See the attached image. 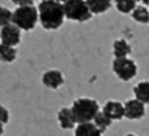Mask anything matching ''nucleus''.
<instances>
[{
	"mask_svg": "<svg viewBox=\"0 0 149 136\" xmlns=\"http://www.w3.org/2000/svg\"><path fill=\"white\" fill-rule=\"evenodd\" d=\"M3 132H4V124L0 123V136L3 135Z\"/></svg>",
	"mask_w": 149,
	"mask_h": 136,
	"instance_id": "5701e85b",
	"label": "nucleus"
},
{
	"mask_svg": "<svg viewBox=\"0 0 149 136\" xmlns=\"http://www.w3.org/2000/svg\"><path fill=\"white\" fill-rule=\"evenodd\" d=\"M10 1L17 7H21V5H33L34 0H10Z\"/></svg>",
	"mask_w": 149,
	"mask_h": 136,
	"instance_id": "412c9836",
	"label": "nucleus"
},
{
	"mask_svg": "<svg viewBox=\"0 0 149 136\" xmlns=\"http://www.w3.org/2000/svg\"><path fill=\"white\" fill-rule=\"evenodd\" d=\"M58 1H60V3H64V1H67V0H58Z\"/></svg>",
	"mask_w": 149,
	"mask_h": 136,
	"instance_id": "393cba45",
	"label": "nucleus"
},
{
	"mask_svg": "<svg viewBox=\"0 0 149 136\" xmlns=\"http://www.w3.org/2000/svg\"><path fill=\"white\" fill-rule=\"evenodd\" d=\"M136 3H141L143 5H148L149 4V0H136Z\"/></svg>",
	"mask_w": 149,
	"mask_h": 136,
	"instance_id": "4be33fe9",
	"label": "nucleus"
},
{
	"mask_svg": "<svg viewBox=\"0 0 149 136\" xmlns=\"http://www.w3.org/2000/svg\"><path fill=\"white\" fill-rule=\"evenodd\" d=\"M113 71L119 80L130 81L137 75V64L128 56L115 58L113 60Z\"/></svg>",
	"mask_w": 149,
	"mask_h": 136,
	"instance_id": "39448f33",
	"label": "nucleus"
},
{
	"mask_svg": "<svg viewBox=\"0 0 149 136\" xmlns=\"http://www.w3.org/2000/svg\"><path fill=\"white\" fill-rule=\"evenodd\" d=\"M131 17L139 24H149V9L145 5H136L131 12Z\"/></svg>",
	"mask_w": 149,
	"mask_h": 136,
	"instance_id": "2eb2a0df",
	"label": "nucleus"
},
{
	"mask_svg": "<svg viewBox=\"0 0 149 136\" xmlns=\"http://www.w3.org/2000/svg\"><path fill=\"white\" fill-rule=\"evenodd\" d=\"M9 122V111L5 106L0 105V123L7 124Z\"/></svg>",
	"mask_w": 149,
	"mask_h": 136,
	"instance_id": "aec40b11",
	"label": "nucleus"
},
{
	"mask_svg": "<svg viewBox=\"0 0 149 136\" xmlns=\"http://www.w3.org/2000/svg\"><path fill=\"white\" fill-rule=\"evenodd\" d=\"M38 21L46 30H58L64 22L63 3L58 0H42L37 7Z\"/></svg>",
	"mask_w": 149,
	"mask_h": 136,
	"instance_id": "f257e3e1",
	"label": "nucleus"
},
{
	"mask_svg": "<svg viewBox=\"0 0 149 136\" xmlns=\"http://www.w3.org/2000/svg\"><path fill=\"white\" fill-rule=\"evenodd\" d=\"M103 134L97 128L93 122L79 123L74 127V136H102Z\"/></svg>",
	"mask_w": 149,
	"mask_h": 136,
	"instance_id": "9b49d317",
	"label": "nucleus"
},
{
	"mask_svg": "<svg viewBox=\"0 0 149 136\" xmlns=\"http://www.w3.org/2000/svg\"><path fill=\"white\" fill-rule=\"evenodd\" d=\"M17 58V50L12 46L0 43V60L4 63H12Z\"/></svg>",
	"mask_w": 149,
	"mask_h": 136,
	"instance_id": "dca6fc26",
	"label": "nucleus"
},
{
	"mask_svg": "<svg viewBox=\"0 0 149 136\" xmlns=\"http://www.w3.org/2000/svg\"><path fill=\"white\" fill-rule=\"evenodd\" d=\"M135 98L141 101L144 105H149V81H140L134 88Z\"/></svg>",
	"mask_w": 149,
	"mask_h": 136,
	"instance_id": "4468645a",
	"label": "nucleus"
},
{
	"mask_svg": "<svg viewBox=\"0 0 149 136\" xmlns=\"http://www.w3.org/2000/svg\"><path fill=\"white\" fill-rule=\"evenodd\" d=\"M114 3L120 13H131L137 5L136 0H114Z\"/></svg>",
	"mask_w": 149,
	"mask_h": 136,
	"instance_id": "a211bd4d",
	"label": "nucleus"
},
{
	"mask_svg": "<svg viewBox=\"0 0 149 136\" xmlns=\"http://www.w3.org/2000/svg\"><path fill=\"white\" fill-rule=\"evenodd\" d=\"M0 39H1V43L16 47L21 42V30L15 24L5 25L0 30Z\"/></svg>",
	"mask_w": 149,
	"mask_h": 136,
	"instance_id": "423d86ee",
	"label": "nucleus"
},
{
	"mask_svg": "<svg viewBox=\"0 0 149 136\" xmlns=\"http://www.w3.org/2000/svg\"><path fill=\"white\" fill-rule=\"evenodd\" d=\"M76 123H85V122H93L95 114L100 111V105L95 100L89 97H80L73 101L71 106Z\"/></svg>",
	"mask_w": 149,
	"mask_h": 136,
	"instance_id": "f03ea898",
	"label": "nucleus"
},
{
	"mask_svg": "<svg viewBox=\"0 0 149 136\" xmlns=\"http://www.w3.org/2000/svg\"><path fill=\"white\" fill-rule=\"evenodd\" d=\"M58 123L63 130H72L76 127V121L71 107H62L58 111Z\"/></svg>",
	"mask_w": 149,
	"mask_h": 136,
	"instance_id": "9d476101",
	"label": "nucleus"
},
{
	"mask_svg": "<svg viewBox=\"0 0 149 136\" xmlns=\"http://www.w3.org/2000/svg\"><path fill=\"white\" fill-rule=\"evenodd\" d=\"M65 18L76 22H85L92 18V12L85 0H67L63 3Z\"/></svg>",
	"mask_w": 149,
	"mask_h": 136,
	"instance_id": "20e7f679",
	"label": "nucleus"
},
{
	"mask_svg": "<svg viewBox=\"0 0 149 136\" xmlns=\"http://www.w3.org/2000/svg\"><path fill=\"white\" fill-rule=\"evenodd\" d=\"M93 123L97 126V128L100 130L102 134H105L106 131H107V128L111 126V123H113V121H111L110 118H109L107 115H106L103 111H98L97 114H95L94 119H93Z\"/></svg>",
	"mask_w": 149,
	"mask_h": 136,
	"instance_id": "f3484780",
	"label": "nucleus"
},
{
	"mask_svg": "<svg viewBox=\"0 0 149 136\" xmlns=\"http://www.w3.org/2000/svg\"><path fill=\"white\" fill-rule=\"evenodd\" d=\"M126 136H137V135H135V134H127Z\"/></svg>",
	"mask_w": 149,
	"mask_h": 136,
	"instance_id": "b1692460",
	"label": "nucleus"
},
{
	"mask_svg": "<svg viewBox=\"0 0 149 136\" xmlns=\"http://www.w3.org/2000/svg\"><path fill=\"white\" fill-rule=\"evenodd\" d=\"M102 111L111 119V121H120L124 118V105L119 101L110 100L103 105Z\"/></svg>",
	"mask_w": 149,
	"mask_h": 136,
	"instance_id": "1a4fd4ad",
	"label": "nucleus"
},
{
	"mask_svg": "<svg viewBox=\"0 0 149 136\" xmlns=\"http://www.w3.org/2000/svg\"><path fill=\"white\" fill-rule=\"evenodd\" d=\"M38 22V9L34 5H21L12 12V24L21 31H30Z\"/></svg>",
	"mask_w": 149,
	"mask_h": 136,
	"instance_id": "7ed1b4c3",
	"label": "nucleus"
},
{
	"mask_svg": "<svg viewBox=\"0 0 149 136\" xmlns=\"http://www.w3.org/2000/svg\"><path fill=\"white\" fill-rule=\"evenodd\" d=\"M42 84L50 89H58L64 84V76L59 69H49L42 76Z\"/></svg>",
	"mask_w": 149,
	"mask_h": 136,
	"instance_id": "6e6552de",
	"label": "nucleus"
},
{
	"mask_svg": "<svg viewBox=\"0 0 149 136\" xmlns=\"http://www.w3.org/2000/svg\"><path fill=\"white\" fill-rule=\"evenodd\" d=\"M132 52V47L124 38L116 39L113 43V54L115 58H127Z\"/></svg>",
	"mask_w": 149,
	"mask_h": 136,
	"instance_id": "f8f14e48",
	"label": "nucleus"
},
{
	"mask_svg": "<svg viewBox=\"0 0 149 136\" xmlns=\"http://www.w3.org/2000/svg\"><path fill=\"white\" fill-rule=\"evenodd\" d=\"M12 24V10L5 7H0V28Z\"/></svg>",
	"mask_w": 149,
	"mask_h": 136,
	"instance_id": "6ab92c4d",
	"label": "nucleus"
},
{
	"mask_svg": "<svg viewBox=\"0 0 149 136\" xmlns=\"http://www.w3.org/2000/svg\"><path fill=\"white\" fill-rule=\"evenodd\" d=\"M92 15H102L113 5V0H85Z\"/></svg>",
	"mask_w": 149,
	"mask_h": 136,
	"instance_id": "ddd939ff",
	"label": "nucleus"
},
{
	"mask_svg": "<svg viewBox=\"0 0 149 136\" xmlns=\"http://www.w3.org/2000/svg\"><path fill=\"white\" fill-rule=\"evenodd\" d=\"M145 115V105L141 101L132 98L124 103V118L130 121H139Z\"/></svg>",
	"mask_w": 149,
	"mask_h": 136,
	"instance_id": "0eeeda50",
	"label": "nucleus"
}]
</instances>
